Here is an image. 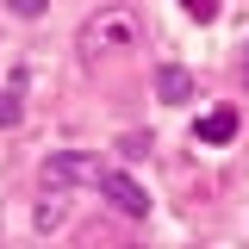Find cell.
Returning a JSON list of instances; mask_svg holds the SVG:
<instances>
[{
  "label": "cell",
  "mask_w": 249,
  "mask_h": 249,
  "mask_svg": "<svg viewBox=\"0 0 249 249\" xmlns=\"http://www.w3.org/2000/svg\"><path fill=\"white\" fill-rule=\"evenodd\" d=\"M231 137H237V112L231 106H218V112L199 119V143H231Z\"/></svg>",
  "instance_id": "obj_5"
},
{
  "label": "cell",
  "mask_w": 249,
  "mask_h": 249,
  "mask_svg": "<svg viewBox=\"0 0 249 249\" xmlns=\"http://www.w3.org/2000/svg\"><path fill=\"white\" fill-rule=\"evenodd\" d=\"M93 175H100V162H93L88 150H50L44 156V175H37V181L44 187H81V181H93Z\"/></svg>",
  "instance_id": "obj_2"
},
{
  "label": "cell",
  "mask_w": 249,
  "mask_h": 249,
  "mask_svg": "<svg viewBox=\"0 0 249 249\" xmlns=\"http://www.w3.org/2000/svg\"><path fill=\"white\" fill-rule=\"evenodd\" d=\"M19 119H25V106H19V88H0V131H13Z\"/></svg>",
  "instance_id": "obj_7"
},
{
  "label": "cell",
  "mask_w": 249,
  "mask_h": 249,
  "mask_svg": "<svg viewBox=\"0 0 249 249\" xmlns=\"http://www.w3.org/2000/svg\"><path fill=\"white\" fill-rule=\"evenodd\" d=\"M93 187L106 193V206H112V212H124V218H150V193L131 181V175H119V168H100V175H93Z\"/></svg>",
  "instance_id": "obj_3"
},
{
  "label": "cell",
  "mask_w": 249,
  "mask_h": 249,
  "mask_svg": "<svg viewBox=\"0 0 249 249\" xmlns=\"http://www.w3.org/2000/svg\"><path fill=\"white\" fill-rule=\"evenodd\" d=\"M181 6L199 19V25H212V19H218V0H181Z\"/></svg>",
  "instance_id": "obj_9"
},
{
  "label": "cell",
  "mask_w": 249,
  "mask_h": 249,
  "mask_svg": "<svg viewBox=\"0 0 249 249\" xmlns=\"http://www.w3.org/2000/svg\"><path fill=\"white\" fill-rule=\"evenodd\" d=\"M62 218H69V206H62V193H56V187H44V206L31 212V224H37V231H62Z\"/></svg>",
  "instance_id": "obj_6"
},
{
  "label": "cell",
  "mask_w": 249,
  "mask_h": 249,
  "mask_svg": "<svg viewBox=\"0 0 249 249\" xmlns=\"http://www.w3.org/2000/svg\"><path fill=\"white\" fill-rule=\"evenodd\" d=\"M44 6H50V0H6V13H19V19H37Z\"/></svg>",
  "instance_id": "obj_10"
},
{
  "label": "cell",
  "mask_w": 249,
  "mask_h": 249,
  "mask_svg": "<svg viewBox=\"0 0 249 249\" xmlns=\"http://www.w3.org/2000/svg\"><path fill=\"white\" fill-rule=\"evenodd\" d=\"M119 150H124V156H131V162H143V156H150V150H156V143H150V137H143V131H131V137H124V143H119Z\"/></svg>",
  "instance_id": "obj_8"
},
{
  "label": "cell",
  "mask_w": 249,
  "mask_h": 249,
  "mask_svg": "<svg viewBox=\"0 0 249 249\" xmlns=\"http://www.w3.org/2000/svg\"><path fill=\"white\" fill-rule=\"evenodd\" d=\"M137 37H143V25H137L131 6H100L81 19L75 50H81V62H100V56H119V50H137Z\"/></svg>",
  "instance_id": "obj_1"
},
{
  "label": "cell",
  "mask_w": 249,
  "mask_h": 249,
  "mask_svg": "<svg viewBox=\"0 0 249 249\" xmlns=\"http://www.w3.org/2000/svg\"><path fill=\"white\" fill-rule=\"evenodd\" d=\"M243 88H249V44H243Z\"/></svg>",
  "instance_id": "obj_11"
},
{
  "label": "cell",
  "mask_w": 249,
  "mask_h": 249,
  "mask_svg": "<svg viewBox=\"0 0 249 249\" xmlns=\"http://www.w3.org/2000/svg\"><path fill=\"white\" fill-rule=\"evenodd\" d=\"M156 93H162L168 106H187V100H193V75H187L181 62H162V69H156Z\"/></svg>",
  "instance_id": "obj_4"
}]
</instances>
